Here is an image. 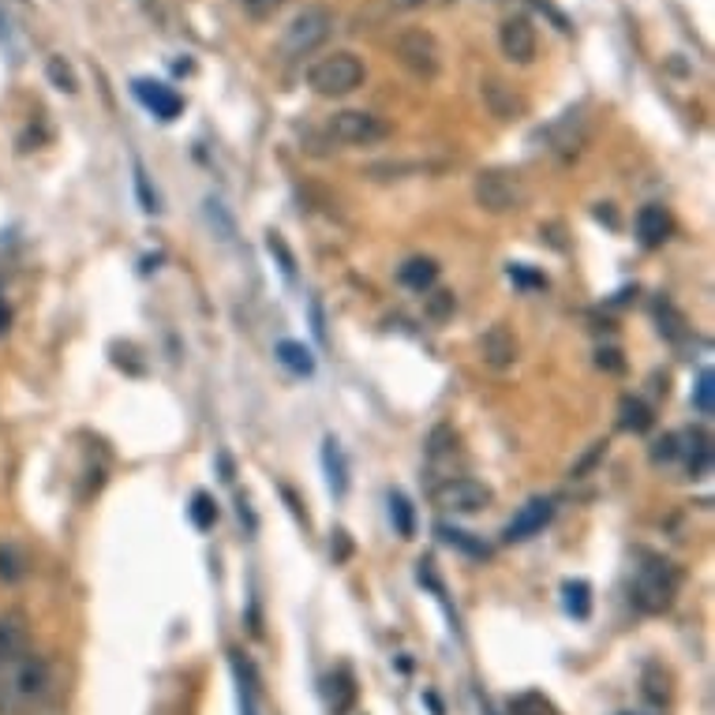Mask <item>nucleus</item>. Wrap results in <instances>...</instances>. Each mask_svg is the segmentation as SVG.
<instances>
[{
  "instance_id": "5701e85b",
  "label": "nucleus",
  "mask_w": 715,
  "mask_h": 715,
  "mask_svg": "<svg viewBox=\"0 0 715 715\" xmlns=\"http://www.w3.org/2000/svg\"><path fill=\"white\" fill-rule=\"evenodd\" d=\"M390 518L397 524V536L401 540H409L412 532H416V521H412V506L405 495H390Z\"/></svg>"
},
{
  "instance_id": "c85d7f7f",
  "label": "nucleus",
  "mask_w": 715,
  "mask_h": 715,
  "mask_svg": "<svg viewBox=\"0 0 715 715\" xmlns=\"http://www.w3.org/2000/svg\"><path fill=\"white\" fill-rule=\"evenodd\" d=\"M15 651H23V637L8 626V622H0V663H4L8 656H15Z\"/></svg>"
},
{
  "instance_id": "bb28decb",
  "label": "nucleus",
  "mask_w": 715,
  "mask_h": 715,
  "mask_svg": "<svg viewBox=\"0 0 715 715\" xmlns=\"http://www.w3.org/2000/svg\"><path fill=\"white\" fill-rule=\"evenodd\" d=\"M192 521L198 524V529H211V524L217 521V506L206 499V495H195V502H192Z\"/></svg>"
},
{
  "instance_id": "7c9ffc66",
  "label": "nucleus",
  "mask_w": 715,
  "mask_h": 715,
  "mask_svg": "<svg viewBox=\"0 0 715 715\" xmlns=\"http://www.w3.org/2000/svg\"><path fill=\"white\" fill-rule=\"evenodd\" d=\"M454 311V293H431L428 296V315L431 319H446Z\"/></svg>"
},
{
  "instance_id": "9d476101",
  "label": "nucleus",
  "mask_w": 715,
  "mask_h": 715,
  "mask_svg": "<svg viewBox=\"0 0 715 715\" xmlns=\"http://www.w3.org/2000/svg\"><path fill=\"white\" fill-rule=\"evenodd\" d=\"M132 90H135V98L158 116V121H173V116H180V109H184V102H180V94L173 87L154 83V79H135Z\"/></svg>"
},
{
  "instance_id": "423d86ee",
  "label": "nucleus",
  "mask_w": 715,
  "mask_h": 715,
  "mask_svg": "<svg viewBox=\"0 0 715 715\" xmlns=\"http://www.w3.org/2000/svg\"><path fill=\"white\" fill-rule=\"evenodd\" d=\"M473 195L487 214H513L524 206V184L513 173H499V169L479 173L473 184Z\"/></svg>"
},
{
  "instance_id": "a211bd4d",
  "label": "nucleus",
  "mask_w": 715,
  "mask_h": 715,
  "mask_svg": "<svg viewBox=\"0 0 715 715\" xmlns=\"http://www.w3.org/2000/svg\"><path fill=\"white\" fill-rule=\"evenodd\" d=\"M678 454H685V468H690L693 476L708 473V461H712V442L704 431H693L690 434V446H678Z\"/></svg>"
},
{
  "instance_id": "f03ea898",
  "label": "nucleus",
  "mask_w": 715,
  "mask_h": 715,
  "mask_svg": "<svg viewBox=\"0 0 715 715\" xmlns=\"http://www.w3.org/2000/svg\"><path fill=\"white\" fill-rule=\"evenodd\" d=\"M364 60L356 53H330V57H319L311 68H307V87L322 98H345L352 90H360L364 83Z\"/></svg>"
},
{
  "instance_id": "aec40b11",
  "label": "nucleus",
  "mask_w": 715,
  "mask_h": 715,
  "mask_svg": "<svg viewBox=\"0 0 715 715\" xmlns=\"http://www.w3.org/2000/svg\"><path fill=\"white\" fill-rule=\"evenodd\" d=\"M322 461H326V473H330V487H333L338 495H345V487H349L345 461H341V450H338V442H333V439H326Z\"/></svg>"
},
{
  "instance_id": "f257e3e1",
  "label": "nucleus",
  "mask_w": 715,
  "mask_h": 715,
  "mask_svg": "<svg viewBox=\"0 0 715 715\" xmlns=\"http://www.w3.org/2000/svg\"><path fill=\"white\" fill-rule=\"evenodd\" d=\"M53 685L49 663L31 651H15L0 663V715H20L45 701Z\"/></svg>"
},
{
  "instance_id": "e433bc0d",
  "label": "nucleus",
  "mask_w": 715,
  "mask_h": 715,
  "mask_svg": "<svg viewBox=\"0 0 715 715\" xmlns=\"http://www.w3.org/2000/svg\"><path fill=\"white\" fill-rule=\"evenodd\" d=\"M8 330V307H4V300H0V333Z\"/></svg>"
},
{
  "instance_id": "a878e982",
  "label": "nucleus",
  "mask_w": 715,
  "mask_h": 715,
  "mask_svg": "<svg viewBox=\"0 0 715 715\" xmlns=\"http://www.w3.org/2000/svg\"><path fill=\"white\" fill-rule=\"evenodd\" d=\"M566 608L577 618H588V585L585 581H569L566 585Z\"/></svg>"
},
{
  "instance_id": "dca6fc26",
  "label": "nucleus",
  "mask_w": 715,
  "mask_h": 715,
  "mask_svg": "<svg viewBox=\"0 0 715 715\" xmlns=\"http://www.w3.org/2000/svg\"><path fill=\"white\" fill-rule=\"evenodd\" d=\"M326 693H330L333 715H349L352 712V704H356V682H352L349 667H341V671L330 674V682H326Z\"/></svg>"
},
{
  "instance_id": "4be33fe9",
  "label": "nucleus",
  "mask_w": 715,
  "mask_h": 715,
  "mask_svg": "<svg viewBox=\"0 0 715 715\" xmlns=\"http://www.w3.org/2000/svg\"><path fill=\"white\" fill-rule=\"evenodd\" d=\"M45 71H49L53 87H57V90H65V94H76V90H79L76 71H71V65H68L65 57H49V65H45Z\"/></svg>"
},
{
  "instance_id": "393cba45",
  "label": "nucleus",
  "mask_w": 715,
  "mask_h": 715,
  "mask_svg": "<svg viewBox=\"0 0 715 715\" xmlns=\"http://www.w3.org/2000/svg\"><path fill=\"white\" fill-rule=\"evenodd\" d=\"M282 4H285V0H240L243 15H248V20H256V23L274 20V15H277V8H282Z\"/></svg>"
},
{
  "instance_id": "4468645a",
  "label": "nucleus",
  "mask_w": 715,
  "mask_h": 715,
  "mask_svg": "<svg viewBox=\"0 0 715 715\" xmlns=\"http://www.w3.org/2000/svg\"><path fill=\"white\" fill-rule=\"evenodd\" d=\"M484 102L499 121H518V116H524V98H518L510 87L499 83V79H487L484 83Z\"/></svg>"
},
{
  "instance_id": "6ab92c4d",
  "label": "nucleus",
  "mask_w": 715,
  "mask_h": 715,
  "mask_svg": "<svg viewBox=\"0 0 715 715\" xmlns=\"http://www.w3.org/2000/svg\"><path fill=\"white\" fill-rule=\"evenodd\" d=\"M277 360H282L293 375H311V371H315L311 352H307L300 341H282V345H277Z\"/></svg>"
},
{
  "instance_id": "20e7f679",
  "label": "nucleus",
  "mask_w": 715,
  "mask_h": 715,
  "mask_svg": "<svg viewBox=\"0 0 715 715\" xmlns=\"http://www.w3.org/2000/svg\"><path fill=\"white\" fill-rule=\"evenodd\" d=\"M330 135L333 143H345V147H375V143L390 139V124L364 109H341L330 116Z\"/></svg>"
},
{
  "instance_id": "7ed1b4c3",
  "label": "nucleus",
  "mask_w": 715,
  "mask_h": 715,
  "mask_svg": "<svg viewBox=\"0 0 715 715\" xmlns=\"http://www.w3.org/2000/svg\"><path fill=\"white\" fill-rule=\"evenodd\" d=\"M330 31H333V15L326 12V8H304V12L285 26L277 49H282V57H307V53L319 49V45L330 38Z\"/></svg>"
},
{
  "instance_id": "39448f33",
  "label": "nucleus",
  "mask_w": 715,
  "mask_h": 715,
  "mask_svg": "<svg viewBox=\"0 0 715 715\" xmlns=\"http://www.w3.org/2000/svg\"><path fill=\"white\" fill-rule=\"evenodd\" d=\"M674 592H678V574L667 563L645 566L637 574V581H633V603L645 614H663L674 603Z\"/></svg>"
},
{
  "instance_id": "6e6552de",
  "label": "nucleus",
  "mask_w": 715,
  "mask_h": 715,
  "mask_svg": "<svg viewBox=\"0 0 715 715\" xmlns=\"http://www.w3.org/2000/svg\"><path fill=\"white\" fill-rule=\"evenodd\" d=\"M394 53L412 76L420 79H434L442 71V49L434 42V34L428 31H405L401 38L394 42Z\"/></svg>"
},
{
  "instance_id": "c9c22d12",
  "label": "nucleus",
  "mask_w": 715,
  "mask_h": 715,
  "mask_svg": "<svg viewBox=\"0 0 715 715\" xmlns=\"http://www.w3.org/2000/svg\"><path fill=\"white\" fill-rule=\"evenodd\" d=\"M397 12H412V8H423V0H390Z\"/></svg>"
},
{
  "instance_id": "c756f323",
  "label": "nucleus",
  "mask_w": 715,
  "mask_h": 715,
  "mask_svg": "<svg viewBox=\"0 0 715 715\" xmlns=\"http://www.w3.org/2000/svg\"><path fill=\"white\" fill-rule=\"evenodd\" d=\"M712 390H715V383H712V371H704V375H701V383H696V412L712 416Z\"/></svg>"
},
{
  "instance_id": "72a5a7b5",
  "label": "nucleus",
  "mask_w": 715,
  "mask_h": 715,
  "mask_svg": "<svg viewBox=\"0 0 715 715\" xmlns=\"http://www.w3.org/2000/svg\"><path fill=\"white\" fill-rule=\"evenodd\" d=\"M603 454H608V442H595V446H592V454H588V457L581 461V465H577V468H574V476H585V473H588V468H592V465H595V461H600Z\"/></svg>"
},
{
  "instance_id": "9b49d317",
  "label": "nucleus",
  "mask_w": 715,
  "mask_h": 715,
  "mask_svg": "<svg viewBox=\"0 0 715 715\" xmlns=\"http://www.w3.org/2000/svg\"><path fill=\"white\" fill-rule=\"evenodd\" d=\"M555 518V506L551 499H532L521 506V513L506 524V543H521V540H532L536 532H543V524Z\"/></svg>"
},
{
  "instance_id": "412c9836",
  "label": "nucleus",
  "mask_w": 715,
  "mask_h": 715,
  "mask_svg": "<svg viewBox=\"0 0 715 715\" xmlns=\"http://www.w3.org/2000/svg\"><path fill=\"white\" fill-rule=\"evenodd\" d=\"M510 715H558L555 704L547 701V696L540 693H521L510 701Z\"/></svg>"
},
{
  "instance_id": "cd10ccee",
  "label": "nucleus",
  "mask_w": 715,
  "mask_h": 715,
  "mask_svg": "<svg viewBox=\"0 0 715 715\" xmlns=\"http://www.w3.org/2000/svg\"><path fill=\"white\" fill-rule=\"evenodd\" d=\"M439 536L446 540V543H457V547H465L468 555L487 558V547H484V543H473V540H468V532H457V529H439Z\"/></svg>"
},
{
  "instance_id": "1a4fd4ad",
  "label": "nucleus",
  "mask_w": 715,
  "mask_h": 715,
  "mask_svg": "<svg viewBox=\"0 0 715 715\" xmlns=\"http://www.w3.org/2000/svg\"><path fill=\"white\" fill-rule=\"evenodd\" d=\"M499 45L510 65H532V57H536V26L524 15H510L499 31Z\"/></svg>"
},
{
  "instance_id": "b1692460",
  "label": "nucleus",
  "mask_w": 715,
  "mask_h": 715,
  "mask_svg": "<svg viewBox=\"0 0 715 715\" xmlns=\"http://www.w3.org/2000/svg\"><path fill=\"white\" fill-rule=\"evenodd\" d=\"M23 574H26V563H23V555L15 547H0V581H23Z\"/></svg>"
},
{
  "instance_id": "ddd939ff",
  "label": "nucleus",
  "mask_w": 715,
  "mask_h": 715,
  "mask_svg": "<svg viewBox=\"0 0 715 715\" xmlns=\"http://www.w3.org/2000/svg\"><path fill=\"white\" fill-rule=\"evenodd\" d=\"M667 237H671V214L663 211V206H640L637 214V240L645 243V248H659Z\"/></svg>"
},
{
  "instance_id": "2f4dec72",
  "label": "nucleus",
  "mask_w": 715,
  "mask_h": 715,
  "mask_svg": "<svg viewBox=\"0 0 715 715\" xmlns=\"http://www.w3.org/2000/svg\"><path fill=\"white\" fill-rule=\"evenodd\" d=\"M674 457H678V439H674V434H667V439L656 442V450H651V461H656V465H667V461H674Z\"/></svg>"
},
{
  "instance_id": "f3484780",
  "label": "nucleus",
  "mask_w": 715,
  "mask_h": 715,
  "mask_svg": "<svg viewBox=\"0 0 715 715\" xmlns=\"http://www.w3.org/2000/svg\"><path fill=\"white\" fill-rule=\"evenodd\" d=\"M397 277H401V285L416 288V293H428V288L439 282V266H434V259H409L397 270Z\"/></svg>"
},
{
  "instance_id": "0eeeda50",
  "label": "nucleus",
  "mask_w": 715,
  "mask_h": 715,
  "mask_svg": "<svg viewBox=\"0 0 715 715\" xmlns=\"http://www.w3.org/2000/svg\"><path fill=\"white\" fill-rule=\"evenodd\" d=\"M491 499H495L491 487H484L479 479H468V476H454L431 491V502L442 513H479L491 506Z\"/></svg>"
},
{
  "instance_id": "473e14b6",
  "label": "nucleus",
  "mask_w": 715,
  "mask_h": 715,
  "mask_svg": "<svg viewBox=\"0 0 715 715\" xmlns=\"http://www.w3.org/2000/svg\"><path fill=\"white\" fill-rule=\"evenodd\" d=\"M135 188H139L143 211H158V198L150 195V184H147V173H143V166H135Z\"/></svg>"
},
{
  "instance_id": "f704fd0d",
  "label": "nucleus",
  "mask_w": 715,
  "mask_h": 715,
  "mask_svg": "<svg viewBox=\"0 0 715 715\" xmlns=\"http://www.w3.org/2000/svg\"><path fill=\"white\" fill-rule=\"evenodd\" d=\"M595 360H600V367H608V371H622V367H626V364H622V352L618 349H600V356H595Z\"/></svg>"
},
{
  "instance_id": "2eb2a0df",
  "label": "nucleus",
  "mask_w": 715,
  "mask_h": 715,
  "mask_svg": "<svg viewBox=\"0 0 715 715\" xmlns=\"http://www.w3.org/2000/svg\"><path fill=\"white\" fill-rule=\"evenodd\" d=\"M651 423H656V412H651L640 397H622V405H618V428L622 431L645 434V431H651Z\"/></svg>"
},
{
  "instance_id": "f8f14e48",
  "label": "nucleus",
  "mask_w": 715,
  "mask_h": 715,
  "mask_svg": "<svg viewBox=\"0 0 715 715\" xmlns=\"http://www.w3.org/2000/svg\"><path fill=\"white\" fill-rule=\"evenodd\" d=\"M479 356H484V364L495 367V371L513 367V360H518V338H513L502 322L491 326V330L479 338Z\"/></svg>"
}]
</instances>
